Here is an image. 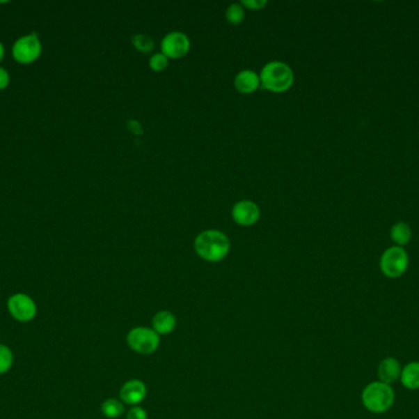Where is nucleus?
<instances>
[{
  "label": "nucleus",
  "instance_id": "f257e3e1",
  "mask_svg": "<svg viewBox=\"0 0 419 419\" xmlns=\"http://www.w3.org/2000/svg\"><path fill=\"white\" fill-rule=\"evenodd\" d=\"M194 247L200 259L215 264L230 254V241L220 230H205L195 238Z\"/></svg>",
  "mask_w": 419,
  "mask_h": 419
},
{
  "label": "nucleus",
  "instance_id": "f03ea898",
  "mask_svg": "<svg viewBox=\"0 0 419 419\" xmlns=\"http://www.w3.org/2000/svg\"><path fill=\"white\" fill-rule=\"evenodd\" d=\"M361 399L364 409L369 412L375 414L386 413L394 406L396 393L391 385L378 380L369 383L363 388Z\"/></svg>",
  "mask_w": 419,
  "mask_h": 419
},
{
  "label": "nucleus",
  "instance_id": "7ed1b4c3",
  "mask_svg": "<svg viewBox=\"0 0 419 419\" xmlns=\"http://www.w3.org/2000/svg\"><path fill=\"white\" fill-rule=\"evenodd\" d=\"M259 77L264 89L272 93H285L294 82V74L291 67L286 63L278 61L267 63L262 68Z\"/></svg>",
  "mask_w": 419,
  "mask_h": 419
},
{
  "label": "nucleus",
  "instance_id": "20e7f679",
  "mask_svg": "<svg viewBox=\"0 0 419 419\" xmlns=\"http://www.w3.org/2000/svg\"><path fill=\"white\" fill-rule=\"evenodd\" d=\"M127 343L133 352L150 356L159 349L161 336L152 330V327H134L127 335Z\"/></svg>",
  "mask_w": 419,
  "mask_h": 419
},
{
  "label": "nucleus",
  "instance_id": "39448f33",
  "mask_svg": "<svg viewBox=\"0 0 419 419\" xmlns=\"http://www.w3.org/2000/svg\"><path fill=\"white\" fill-rule=\"evenodd\" d=\"M409 264V254L406 250L400 246H391L381 254L380 271L390 280H396L406 273Z\"/></svg>",
  "mask_w": 419,
  "mask_h": 419
},
{
  "label": "nucleus",
  "instance_id": "423d86ee",
  "mask_svg": "<svg viewBox=\"0 0 419 419\" xmlns=\"http://www.w3.org/2000/svg\"><path fill=\"white\" fill-rule=\"evenodd\" d=\"M6 309L11 317L20 323H27L35 320L38 312L36 301L25 293L11 295L6 303Z\"/></svg>",
  "mask_w": 419,
  "mask_h": 419
},
{
  "label": "nucleus",
  "instance_id": "0eeeda50",
  "mask_svg": "<svg viewBox=\"0 0 419 419\" xmlns=\"http://www.w3.org/2000/svg\"><path fill=\"white\" fill-rule=\"evenodd\" d=\"M42 45L37 33H30L22 36L13 46V57L16 62L30 64L41 56Z\"/></svg>",
  "mask_w": 419,
  "mask_h": 419
},
{
  "label": "nucleus",
  "instance_id": "6e6552de",
  "mask_svg": "<svg viewBox=\"0 0 419 419\" xmlns=\"http://www.w3.org/2000/svg\"><path fill=\"white\" fill-rule=\"evenodd\" d=\"M161 48L164 56L171 59L184 57L190 49L189 37L183 32H169L168 35L164 37Z\"/></svg>",
  "mask_w": 419,
  "mask_h": 419
},
{
  "label": "nucleus",
  "instance_id": "1a4fd4ad",
  "mask_svg": "<svg viewBox=\"0 0 419 419\" xmlns=\"http://www.w3.org/2000/svg\"><path fill=\"white\" fill-rule=\"evenodd\" d=\"M148 396V388L141 380L130 379L119 390V399L125 406H139Z\"/></svg>",
  "mask_w": 419,
  "mask_h": 419
},
{
  "label": "nucleus",
  "instance_id": "9d476101",
  "mask_svg": "<svg viewBox=\"0 0 419 419\" xmlns=\"http://www.w3.org/2000/svg\"><path fill=\"white\" fill-rule=\"evenodd\" d=\"M232 217L235 222L243 227H251L259 220L260 218V208L258 204L251 201H241L235 203L232 209Z\"/></svg>",
  "mask_w": 419,
  "mask_h": 419
},
{
  "label": "nucleus",
  "instance_id": "9b49d317",
  "mask_svg": "<svg viewBox=\"0 0 419 419\" xmlns=\"http://www.w3.org/2000/svg\"><path fill=\"white\" fill-rule=\"evenodd\" d=\"M401 372H402V367L399 359L388 357L384 358L383 360L379 363L377 374H378L379 381L391 385L400 380Z\"/></svg>",
  "mask_w": 419,
  "mask_h": 419
},
{
  "label": "nucleus",
  "instance_id": "f8f14e48",
  "mask_svg": "<svg viewBox=\"0 0 419 419\" xmlns=\"http://www.w3.org/2000/svg\"><path fill=\"white\" fill-rule=\"evenodd\" d=\"M177 327V317L168 310H159L152 317V330L159 336H168Z\"/></svg>",
  "mask_w": 419,
  "mask_h": 419
},
{
  "label": "nucleus",
  "instance_id": "ddd939ff",
  "mask_svg": "<svg viewBox=\"0 0 419 419\" xmlns=\"http://www.w3.org/2000/svg\"><path fill=\"white\" fill-rule=\"evenodd\" d=\"M260 85V77L254 70L244 69L235 75V86L239 93H251Z\"/></svg>",
  "mask_w": 419,
  "mask_h": 419
},
{
  "label": "nucleus",
  "instance_id": "4468645a",
  "mask_svg": "<svg viewBox=\"0 0 419 419\" xmlns=\"http://www.w3.org/2000/svg\"><path fill=\"white\" fill-rule=\"evenodd\" d=\"M400 380L404 388L411 391L419 390V362H411L402 367Z\"/></svg>",
  "mask_w": 419,
  "mask_h": 419
},
{
  "label": "nucleus",
  "instance_id": "2eb2a0df",
  "mask_svg": "<svg viewBox=\"0 0 419 419\" xmlns=\"http://www.w3.org/2000/svg\"><path fill=\"white\" fill-rule=\"evenodd\" d=\"M390 236L393 238V241L396 243V246L402 247V246L407 245L411 241V238H412V229H411L409 224L404 223V222H399V223L395 224L394 227L391 228Z\"/></svg>",
  "mask_w": 419,
  "mask_h": 419
},
{
  "label": "nucleus",
  "instance_id": "dca6fc26",
  "mask_svg": "<svg viewBox=\"0 0 419 419\" xmlns=\"http://www.w3.org/2000/svg\"><path fill=\"white\" fill-rule=\"evenodd\" d=\"M101 412L108 419L120 418L125 413V404L119 399H107L101 404Z\"/></svg>",
  "mask_w": 419,
  "mask_h": 419
},
{
  "label": "nucleus",
  "instance_id": "f3484780",
  "mask_svg": "<svg viewBox=\"0 0 419 419\" xmlns=\"http://www.w3.org/2000/svg\"><path fill=\"white\" fill-rule=\"evenodd\" d=\"M14 365V353L9 346L0 343V375L9 373Z\"/></svg>",
  "mask_w": 419,
  "mask_h": 419
},
{
  "label": "nucleus",
  "instance_id": "a211bd4d",
  "mask_svg": "<svg viewBox=\"0 0 419 419\" xmlns=\"http://www.w3.org/2000/svg\"><path fill=\"white\" fill-rule=\"evenodd\" d=\"M244 16H246L244 8H243L242 4H238V3H235V4L228 6L227 10H226V19L232 25L241 24L242 21L244 20Z\"/></svg>",
  "mask_w": 419,
  "mask_h": 419
},
{
  "label": "nucleus",
  "instance_id": "6ab92c4d",
  "mask_svg": "<svg viewBox=\"0 0 419 419\" xmlns=\"http://www.w3.org/2000/svg\"><path fill=\"white\" fill-rule=\"evenodd\" d=\"M134 46L138 49L139 52L150 53L155 48V42L151 37L148 35H143V33H139L133 37Z\"/></svg>",
  "mask_w": 419,
  "mask_h": 419
},
{
  "label": "nucleus",
  "instance_id": "aec40b11",
  "mask_svg": "<svg viewBox=\"0 0 419 419\" xmlns=\"http://www.w3.org/2000/svg\"><path fill=\"white\" fill-rule=\"evenodd\" d=\"M168 59L169 58L166 57L164 53H155L154 56L150 58L148 66L155 72H162L168 67Z\"/></svg>",
  "mask_w": 419,
  "mask_h": 419
},
{
  "label": "nucleus",
  "instance_id": "412c9836",
  "mask_svg": "<svg viewBox=\"0 0 419 419\" xmlns=\"http://www.w3.org/2000/svg\"><path fill=\"white\" fill-rule=\"evenodd\" d=\"M127 419H148V414L141 406H133L127 412Z\"/></svg>",
  "mask_w": 419,
  "mask_h": 419
},
{
  "label": "nucleus",
  "instance_id": "4be33fe9",
  "mask_svg": "<svg viewBox=\"0 0 419 419\" xmlns=\"http://www.w3.org/2000/svg\"><path fill=\"white\" fill-rule=\"evenodd\" d=\"M265 0H243L242 6L249 8L251 10H260L266 6Z\"/></svg>",
  "mask_w": 419,
  "mask_h": 419
},
{
  "label": "nucleus",
  "instance_id": "5701e85b",
  "mask_svg": "<svg viewBox=\"0 0 419 419\" xmlns=\"http://www.w3.org/2000/svg\"><path fill=\"white\" fill-rule=\"evenodd\" d=\"M127 125H128L129 130H130V132H133L134 135H143V125L139 122L138 119H129Z\"/></svg>",
  "mask_w": 419,
  "mask_h": 419
},
{
  "label": "nucleus",
  "instance_id": "b1692460",
  "mask_svg": "<svg viewBox=\"0 0 419 419\" xmlns=\"http://www.w3.org/2000/svg\"><path fill=\"white\" fill-rule=\"evenodd\" d=\"M10 83V77L9 73L6 72L4 68L0 67V90H4Z\"/></svg>",
  "mask_w": 419,
  "mask_h": 419
},
{
  "label": "nucleus",
  "instance_id": "393cba45",
  "mask_svg": "<svg viewBox=\"0 0 419 419\" xmlns=\"http://www.w3.org/2000/svg\"><path fill=\"white\" fill-rule=\"evenodd\" d=\"M4 53H6V51H4V46H3V43L0 42V62H1L3 58H4Z\"/></svg>",
  "mask_w": 419,
  "mask_h": 419
}]
</instances>
